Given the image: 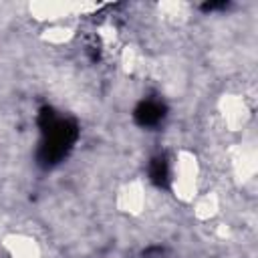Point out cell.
I'll use <instances>...</instances> for the list:
<instances>
[{"mask_svg":"<svg viewBox=\"0 0 258 258\" xmlns=\"http://www.w3.org/2000/svg\"><path fill=\"white\" fill-rule=\"evenodd\" d=\"M38 125H40V135H42L40 147H38V161L44 167L56 165L73 149L79 137V129L75 121L56 115L50 107H44L40 111Z\"/></svg>","mask_w":258,"mask_h":258,"instance_id":"1","label":"cell"},{"mask_svg":"<svg viewBox=\"0 0 258 258\" xmlns=\"http://www.w3.org/2000/svg\"><path fill=\"white\" fill-rule=\"evenodd\" d=\"M133 115H135V121L141 127H153V125H157L165 117V107L159 101L147 99V101H141L137 105V109H135Z\"/></svg>","mask_w":258,"mask_h":258,"instance_id":"2","label":"cell"},{"mask_svg":"<svg viewBox=\"0 0 258 258\" xmlns=\"http://www.w3.org/2000/svg\"><path fill=\"white\" fill-rule=\"evenodd\" d=\"M149 175H151V181H155L157 185H167V179H169L167 161H165L163 157L153 159V163H151V167H149Z\"/></svg>","mask_w":258,"mask_h":258,"instance_id":"3","label":"cell"}]
</instances>
